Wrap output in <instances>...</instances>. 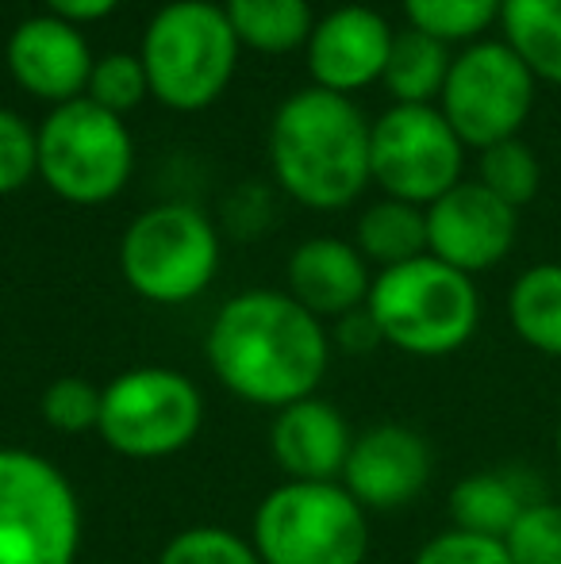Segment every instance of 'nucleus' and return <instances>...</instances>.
<instances>
[{
  "label": "nucleus",
  "instance_id": "nucleus-1",
  "mask_svg": "<svg viewBox=\"0 0 561 564\" xmlns=\"http://www.w3.org/2000/svg\"><path fill=\"white\" fill-rule=\"evenodd\" d=\"M204 354L231 395L281 411L315 395L331 361V335L289 292L250 289L216 312Z\"/></svg>",
  "mask_w": 561,
  "mask_h": 564
},
{
  "label": "nucleus",
  "instance_id": "nucleus-2",
  "mask_svg": "<svg viewBox=\"0 0 561 564\" xmlns=\"http://www.w3.org/2000/svg\"><path fill=\"white\" fill-rule=\"evenodd\" d=\"M369 123L350 97L300 89L270 123L273 177L296 204L312 212L350 208L369 177Z\"/></svg>",
  "mask_w": 561,
  "mask_h": 564
},
{
  "label": "nucleus",
  "instance_id": "nucleus-3",
  "mask_svg": "<svg viewBox=\"0 0 561 564\" xmlns=\"http://www.w3.org/2000/svg\"><path fill=\"white\" fill-rule=\"evenodd\" d=\"M239 51L224 4L170 0L142 31L139 58L150 77V97L173 112H201L231 85Z\"/></svg>",
  "mask_w": 561,
  "mask_h": 564
},
{
  "label": "nucleus",
  "instance_id": "nucleus-4",
  "mask_svg": "<svg viewBox=\"0 0 561 564\" xmlns=\"http://www.w3.org/2000/svg\"><path fill=\"white\" fill-rule=\"evenodd\" d=\"M366 312L389 346L412 357L457 354L481 323V296L473 276L446 261L423 258L381 269L369 289Z\"/></svg>",
  "mask_w": 561,
  "mask_h": 564
},
{
  "label": "nucleus",
  "instance_id": "nucleus-5",
  "mask_svg": "<svg viewBox=\"0 0 561 564\" xmlns=\"http://www.w3.org/2000/svg\"><path fill=\"white\" fill-rule=\"evenodd\" d=\"M366 514L338 480H284L258 503L250 545L262 564H366Z\"/></svg>",
  "mask_w": 561,
  "mask_h": 564
},
{
  "label": "nucleus",
  "instance_id": "nucleus-6",
  "mask_svg": "<svg viewBox=\"0 0 561 564\" xmlns=\"http://www.w3.org/2000/svg\"><path fill=\"white\" fill-rule=\"evenodd\" d=\"M82 503L54 460L0 446V564H77Z\"/></svg>",
  "mask_w": 561,
  "mask_h": 564
},
{
  "label": "nucleus",
  "instance_id": "nucleus-7",
  "mask_svg": "<svg viewBox=\"0 0 561 564\" xmlns=\"http://www.w3.org/2000/svg\"><path fill=\"white\" fill-rule=\"evenodd\" d=\"M35 139L43 185L77 208H97L120 196L136 170L128 123L85 97L54 108Z\"/></svg>",
  "mask_w": 561,
  "mask_h": 564
},
{
  "label": "nucleus",
  "instance_id": "nucleus-8",
  "mask_svg": "<svg viewBox=\"0 0 561 564\" xmlns=\"http://www.w3.org/2000/svg\"><path fill=\"white\" fill-rule=\"evenodd\" d=\"M219 269V235L193 204H158L142 212L120 242V273L150 304L177 307L196 300Z\"/></svg>",
  "mask_w": 561,
  "mask_h": 564
},
{
  "label": "nucleus",
  "instance_id": "nucleus-9",
  "mask_svg": "<svg viewBox=\"0 0 561 564\" xmlns=\"http://www.w3.org/2000/svg\"><path fill=\"white\" fill-rule=\"evenodd\" d=\"M204 395L185 372L165 365L128 369L100 388L97 434L131 460L173 457L201 434Z\"/></svg>",
  "mask_w": 561,
  "mask_h": 564
},
{
  "label": "nucleus",
  "instance_id": "nucleus-10",
  "mask_svg": "<svg viewBox=\"0 0 561 564\" xmlns=\"http://www.w3.org/2000/svg\"><path fill=\"white\" fill-rule=\"evenodd\" d=\"M439 112L465 147L488 150L519 139L535 108V74L508 43H473L450 62Z\"/></svg>",
  "mask_w": 561,
  "mask_h": 564
},
{
  "label": "nucleus",
  "instance_id": "nucleus-11",
  "mask_svg": "<svg viewBox=\"0 0 561 564\" xmlns=\"http://www.w3.org/2000/svg\"><path fill=\"white\" fill-rule=\"evenodd\" d=\"M465 142L434 105H392L369 131V177L392 200L427 208L462 181Z\"/></svg>",
  "mask_w": 561,
  "mask_h": 564
},
{
  "label": "nucleus",
  "instance_id": "nucleus-12",
  "mask_svg": "<svg viewBox=\"0 0 561 564\" xmlns=\"http://www.w3.org/2000/svg\"><path fill=\"white\" fill-rule=\"evenodd\" d=\"M519 212L481 181H457L450 193L427 204V253L473 276L500 265L516 246Z\"/></svg>",
  "mask_w": 561,
  "mask_h": 564
},
{
  "label": "nucleus",
  "instance_id": "nucleus-13",
  "mask_svg": "<svg viewBox=\"0 0 561 564\" xmlns=\"http://www.w3.org/2000/svg\"><path fill=\"white\" fill-rule=\"evenodd\" d=\"M431 465V446L420 431L404 423H377L366 434H354L338 484L366 511H397L423 496Z\"/></svg>",
  "mask_w": 561,
  "mask_h": 564
},
{
  "label": "nucleus",
  "instance_id": "nucleus-14",
  "mask_svg": "<svg viewBox=\"0 0 561 564\" xmlns=\"http://www.w3.org/2000/svg\"><path fill=\"white\" fill-rule=\"evenodd\" d=\"M392 39L397 31L389 28V20L366 4H343L315 20L312 39L304 46L315 89L354 97L366 85L381 82Z\"/></svg>",
  "mask_w": 561,
  "mask_h": 564
},
{
  "label": "nucleus",
  "instance_id": "nucleus-15",
  "mask_svg": "<svg viewBox=\"0 0 561 564\" xmlns=\"http://www.w3.org/2000/svg\"><path fill=\"white\" fill-rule=\"evenodd\" d=\"M4 58L12 82L31 97L51 100L54 108L85 97L93 62H97L82 28L51 12L15 23V31L8 35Z\"/></svg>",
  "mask_w": 561,
  "mask_h": 564
},
{
  "label": "nucleus",
  "instance_id": "nucleus-16",
  "mask_svg": "<svg viewBox=\"0 0 561 564\" xmlns=\"http://www.w3.org/2000/svg\"><path fill=\"white\" fill-rule=\"evenodd\" d=\"M350 423H346L335 403L320 400V395L289 403V408H281L273 415L270 453L289 480H338L346 468V457H350Z\"/></svg>",
  "mask_w": 561,
  "mask_h": 564
},
{
  "label": "nucleus",
  "instance_id": "nucleus-17",
  "mask_svg": "<svg viewBox=\"0 0 561 564\" xmlns=\"http://www.w3.org/2000/svg\"><path fill=\"white\" fill-rule=\"evenodd\" d=\"M289 296L315 319H343V315L366 307L374 276L369 261L358 253L354 242L343 238H308L289 258Z\"/></svg>",
  "mask_w": 561,
  "mask_h": 564
},
{
  "label": "nucleus",
  "instance_id": "nucleus-18",
  "mask_svg": "<svg viewBox=\"0 0 561 564\" xmlns=\"http://www.w3.org/2000/svg\"><path fill=\"white\" fill-rule=\"evenodd\" d=\"M535 503V496L527 491L524 476L516 473H470L454 484L450 491V519L454 530L481 538H496L504 542L508 530L519 522V514Z\"/></svg>",
  "mask_w": 561,
  "mask_h": 564
},
{
  "label": "nucleus",
  "instance_id": "nucleus-19",
  "mask_svg": "<svg viewBox=\"0 0 561 564\" xmlns=\"http://www.w3.org/2000/svg\"><path fill=\"white\" fill-rule=\"evenodd\" d=\"M224 12L239 46H250L258 54L300 51L315 28L308 0H227Z\"/></svg>",
  "mask_w": 561,
  "mask_h": 564
},
{
  "label": "nucleus",
  "instance_id": "nucleus-20",
  "mask_svg": "<svg viewBox=\"0 0 561 564\" xmlns=\"http://www.w3.org/2000/svg\"><path fill=\"white\" fill-rule=\"evenodd\" d=\"M354 246L366 261L381 269L404 265V261H416L427 253V208H416V204L404 200H385L369 204L358 216V227H354Z\"/></svg>",
  "mask_w": 561,
  "mask_h": 564
},
{
  "label": "nucleus",
  "instance_id": "nucleus-21",
  "mask_svg": "<svg viewBox=\"0 0 561 564\" xmlns=\"http://www.w3.org/2000/svg\"><path fill=\"white\" fill-rule=\"evenodd\" d=\"M500 23L535 82L561 85V0H504Z\"/></svg>",
  "mask_w": 561,
  "mask_h": 564
},
{
  "label": "nucleus",
  "instance_id": "nucleus-22",
  "mask_svg": "<svg viewBox=\"0 0 561 564\" xmlns=\"http://www.w3.org/2000/svg\"><path fill=\"white\" fill-rule=\"evenodd\" d=\"M450 51L446 43L408 28L392 39L389 62H385V89L392 93L397 105H431L442 97V85L450 77Z\"/></svg>",
  "mask_w": 561,
  "mask_h": 564
},
{
  "label": "nucleus",
  "instance_id": "nucleus-23",
  "mask_svg": "<svg viewBox=\"0 0 561 564\" xmlns=\"http://www.w3.org/2000/svg\"><path fill=\"white\" fill-rule=\"evenodd\" d=\"M508 319L511 330L531 349L547 357H561V265L547 261L511 284L508 296Z\"/></svg>",
  "mask_w": 561,
  "mask_h": 564
},
{
  "label": "nucleus",
  "instance_id": "nucleus-24",
  "mask_svg": "<svg viewBox=\"0 0 561 564\" xmlns=\"http://www.w3.org/2000/svg\"><path fill=\"white\" fill-rule=\"evenodd\" d=\"M504 0H404L408 28L439 39V43H465L477 39L500 20Z\"/></svg>",
  "mask_w": 561,
  "mask_h": 564
},
{
  "label": "nucleus",
  "instance_id": "nucleus-25",
  "mask_svg": "<svg viewBox=\"0 0 561 564\" xmlns=\"http://www.w3.org/2000/svg\"><path fill=\"white\" fill-rule=\"evenodd\" d=\"M481 185L488 188L493 196H500L508 208H527V204L539 196V181H542V170H539V158L531 154V147L519 139H508V142H496V147L481 150Z\"/></svg>",
  "mask_w": 561,
  "mask_h": 564
},
{
  "label": "nucleus",
  "instance_id": "nucleus-26",
  "mask_svg": "<svg viewBox=\"0 0 561 564\" xmlns=\"http://www.w3.org/2000/svg\"><path fill=\"white\" fill-rule=\"evenodd\" d=\"M147 97H150V77H147V66H142L139 54L116 51V54H105V58L93 62L85 100H93L97 108H105V112L123 119Z\"/></svg>",
  "mask_w": 561,
  "mask_h": 564
},
{
  "label": "nucleus",
  "instance_id": "nucleus-27",
  "mask_svg": "<svg viewBox=\"0 0 561 564\" xmlns=\"http://www.w3.org/2000/svg\"><path fill=\"white\" fill-rule=\"evenodd\" d=\"M158 564H262V557L227 527H188L165 542Z\"/></svg>",
  "mask_w": 561,
  "mask_h": 564
},
{
  "label": "nucleus",
  "instance_id": "nucleus-28",
  "mask_svg": "<svg viewBox=\"0 0 561 564\" xmlns=\"http://www.w3.org/2000/svg\"><path fill=\"white\" fill-rule=\"evenodd\" d=\"M511 564H561V503L535 499L504 538Z\"/></svg>",
  "mask_w": 561,
  "mask_h": 564
},
{
  "label": "nucleus",
  "instance_id": "nucleus-29",
  "mask_svg": "<svg viewBox=\"0 0 561 564\" xmlns=\"http://www.w3.org/2000/svg\"><path fill=\"white\" fill-rule=\"evenodd\" d=\"M39 411L51 431L69 434V438L89 434L100 423V388L85 377H58L54 384H46Z\"/></svg>",
  "mask_w": 561,
  "mask_h": 564
},
{
  "label": "nucleus",
  "instance_id": "nucleus-30",
  "mask_svg": "<svg viewBox=\"0 0 561 564\" xmlns=\"http://www.w3.org/2000/svg\"><path fill=\"white\" fill-rule=\"evenodd\" d=\"M39 177V139L28 119L12 108H0V196L23 188Z\"/></svg>",
  "mask_w": 561,
  "mask_h": 564
},
{
  "label": "nucleus",
  "instance_id": "nucleus-31",
  "mask_svg": "<svg viewBox=\"0 0 561 564\" xmlns=\"http://www.w3.org/2000/svg\"><path fill=\"white\" fill-rule=\"evenodd\" d=\"M412 564H511L504 542L481 534H465V530H442L431 542L416 553Z\"/></svg>",
  "mask_w": 561,
  "mask_h": 564
},
{
  "label": "nucleus",
  "instance_id": "nucleus-32",
  "mask_svg": "<svg viewBox=\"0 0 561 564\" xmlns=\"http://www.w3.org/2000/svg\"><path fill=\"white\" fill-rule=\"evenodd\" d=\"M338 349H346V354H369V349L381 346V330H377L374 315L366 312V307H358V312L343 315V319H335V335H331Z\"/></svg>",
  "mask_w": 561,
  "mask_h": 564
},
{
  "label": "nucleus",
  "instance_id": "nucleus-33",
  "mask_svg": "<svg viewBox=\"0 0 561 564\" xmlns=\"http://www.w3.org/2000/svg\"><path fill=\"white\" fill-rule=\"evenodd\" d=\"M43 4L51 15H58V20L77 23V28H82V23L105 20L120 0H43Z\"/></svg>",
  "mask_w": 561,
  "mask_h": 564
},
{
  "label": "nucleus",
  "instance_id": "nucleus-34",
  "mask_svg": "<svg viewBox=\"0 0 561 564\" xmlns=\"http://www.w3.org/2000/svg\"><path fill=\"white\" fill-rule=\"evenodd\" d=\"M554 449H558V460H561V415H558V431H554Z\"/></svg>",
  "mask_w": 561,
  "mask_h": 564
}]
</instances>
